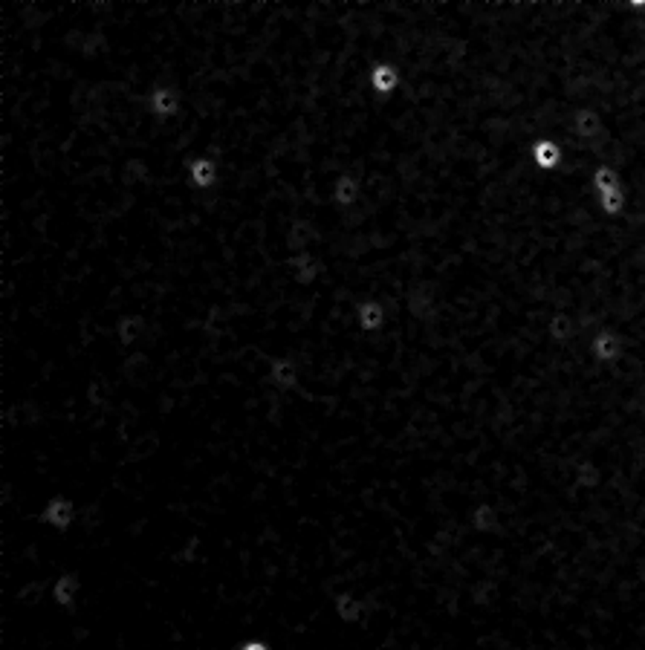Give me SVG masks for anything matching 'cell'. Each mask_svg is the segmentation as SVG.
<instances>
[{"label": "cell", "mask_w": 645, "mask_h": 650, "mask_svg": "<svg viewBox=\"0 0 645 650\" xmlns=\"http://www.w3.org/2000/svg\"><path fill=\"white\" fill-rule=\"evenodd\" d=\"M194 179H197L200 186H211V179H214V165L206 162V159L194 162Z\"/></svg>", "instance_id": "7a4b0ae2"}, {"label": "cell", "mask_w": 645, "mask_h": 650, "mask_svg": "<svg viewBox=\"0 0 645 650\" xmlns=\"http://www.w3.org/2000/svg\"><path fill=\"white\" fill-rule=\"evenodd\" d=\"M371 81H374V87H376L379 93H391L393 84H397V72H393V67H388V64H379V67L371 72Z\"/></svg>", "instance_id": "6da1fadb"}, {"label": "cell", "mask_w": 645, "mask_h": 650, "mask_svg": "<svg viewBox=\"0 0 645 650\" xmlns=\"http://www.w3.org/2000/svg\"><path fill=\"white\" fill-rule=\"evenodd\" d=\"M171 110L174 107V93H168V90H162V93H157V110Z\"/></svg>", "instance_id": "3957f363"}, {"label": "cell", "mask_w": 645, "mask_h": 650, "mask_svg": "<svg viewBox=\"0 0 645 650\" xmlns=\"http://www.w3.org/2000/svg\"><path fill=\"white\" fill-rule=\"evenodd\" d=\"M353 183H350V179H342V183H339V200L344 203V200H353Z\"/></svg>", "instance_id": "277c9868"}]
</instances>
